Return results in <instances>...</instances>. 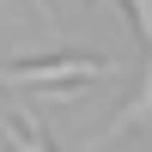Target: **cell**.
<instances>
[{"instance_id": "obj_3", "label": "cell", "mask_w": 152, "mask_h": 152, "mask_svg": "<svg viewBox=\"0 0 152 152\" xmlns=\"http://www.w3.org/2000/svg\"><path fill=\"white\" fill-rule=\"evenodd\" d=\"M0 140H6L12 152H55L49 128H43L37 116H24V110H12V116H6V134H0Z\"/></svg>"}, {"instance_id": "obj_1", "label": "cell", "mask_w": 152, "mask_h": 152, "mask_svg": "<svg viewBox=\"0 0 152 152\" xmlns=\"http://www.w3.org/2000/svg\"><path fill=\"white\" fill-rule=\"evenodd\" d=\"M116 61L104 55H43V61H6L0 67V85H73V79H116Z\"/></svg>"}, {"instance_id": "obj_2", "label": "cell", "mask_w": 152, "mask_h": 152, "mask_svg": "<svg viewBox=\"0 0 152 152\" xmlns=\"http://www.w3.org/2000/svg\"><path fill=\"white\" fill-rule=\"evenodd\" d=\"M122 6H128L134 37H140V79H134L140 91H134V97H128V110H122V116L97 134V146H110V140H122L128 128H146V122H152V0H122Z\"/></svg>"}, {"instance_id": "obj_4", "label": "cell", "mask_w": 152, "mask_h": 152, "mask_svg": "<svg viewBox=\"0 0 152 152\" xmlns=\"http://www.w3.org/2000/svg\"><path fill=\"white\" fill-rule=\"evenodd\" d=\"M0 134H6V110H0Z\"/></svg>"}]
</instances>
